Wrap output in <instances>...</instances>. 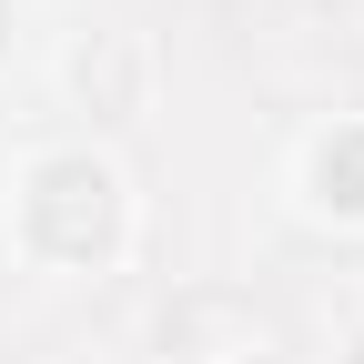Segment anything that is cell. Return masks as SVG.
I'll use <instances>...</instances> for the list:
<instances>
[{"label":"cell","mask_w":364,"mask_h":364,"mask_svg":"<svg viewBox=\"0 0 364 364\" xmlns=\"http://www.w3.org/2000/svg\"><path fill=\"white\" fill-rule=\"evenodd\" d=\"M31 223H41V243H51V253H102L112 243V172L102 162H51V172H41L31 182Z\"/></svg>","instance_id":"1"},{"label":"cell","mask_w":364,"mask_h":364,"mask_svg":"<svg viewBox=\"0 0 364 364\" xmlns=\"http://www.w3.org/2000/svg\"><path fill=\"white\" fill-rule=\"evenodd\" d=\"M314 182H324V203L364 213V122H354V132H334V142L314 152Z\"/></svg>","instance_id":"2"},{"label":"cell","mask_w":364,"mask_h":364,"mask_svg":"<svg viewBox=\"0 0 364 364\" xmlns=\"http://www.w3.org/2000/svg\"><path fill=\"white\" fill-rule=\"evenodd\" d=\"M354 364H364V344H354Z\"/></svg>","instance_id":"3"}]
</instances>
